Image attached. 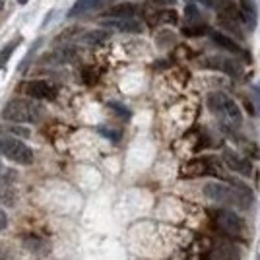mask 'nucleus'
<instances>
[{"instance_id": "f257e3e1", "label": "nucleus", "mask_w": 260, "mask_h": 260, "mask_svg": "<svg viewBox=\"0 0 260 260\" xmlns=\"http://www.w3.org/2000/svg\"><path fill=\"white\" fill-rule=\"evenodd\" d=\"M204 196L219 206H235L249 210L252 206V190L241 181H210L204 184Z\"/></svg>"}, {"instance_id": "f03ea898", "label": "nucleus", "mask_w": 260, "mask_h": 260, "mask_svg": "<svg viewBox=\"0 0 260 260\" xmlns=\"http://www.w3.org/2000/svg\"><path fill=\"white\" fill-rule=\"evenodd\" d=\"M43 109L31 99H12L2 109V119L10 122H37L41 119Z\"/></svg>"}, {"instance_id": "7ed1b4c3", "label": "nucleus", "mask_w": 260, "mask_h": 260, "mask_svg": "<svg viewBox=\"0 0 260 260\" xmlns=\"http://www.w3.org/2000/svg\"><path fill=\"white\" fill-rule=\"evenodd\" d=\"M208 109L214 115H217L219 119L228 120L235 126H239L243 122V115H241L239 105L229 95L221 93V91H214V93L208 95Z\"/></svg>"}, {"instance_id": "20e7f679", "label": "nucleus", "mask_w": 260, "mask_h": 260, "mask_svg": "<svg viewBox=\"0 0 260 260\" xmlns=\"http://www.w3.org/2000/svg\"><path fill=\"white\" fill-rule=\"evenodd\" d=\"M212 219H214L216 228L223 235H228L231 239L245 237V223H243V219L237 214H233L229 210H223V208H217V210L212 212Z\"/></svg>"}, {"instance_id": "39448f33", "label": "nucleus", "mask_w": 260, "mask_h": 260, "mask_svg": "<svg viewBox=\"0 0 260 260\" xmlns=\"http://www.w3.org/2000/svg\"><path fill=\"white\" fill-rule=\"evenodd\" d=\"M0 153L18 165H31L33 152L18 138H0Z\"/></svg>"}, {"instance_id": "423d86ee", "label": "nucleus", "mask_w": 260, "mask_h": 260, "mask_svg": "<svg viewBox=\"0 0 260 260\" xmlns=\"http://www.w3.org/2000/svg\"><path fill=\"white\" fill-rule=\"evenodd\" d=\"M210 173H216V167H214V159H206V157L190 159L181 167L183 179H198V177H204Z\"/></svg>"}, {"instance_id": "0eeeda50", "label": "nucleus", "mask_w": 260, "mask_h": 260, "mask_svg": "<svg viewBox=\"0 0 260 260\" xmlns=\"http://www.w3.org/2000/svg\"><path fill=\"white\" fill-rule=\"evenodd\" d=\"M221 159H223V163L228 165L233 173H239V175H243V177H249V175L252 173L250 161H247L243 155H239L237 152H233V150H229V148H225V150L221 152Z\"/></svg>"}, {"instance_id": "6e6552de", "label": "nucleus", "mask_w": 260, "mask_h": 260, "mask_svg": "<svg viewBox=\"0 0 260 260\" xmlns=\"http://www.w3.org/2000/svg\"><path fill=\"white\" fill-rule=\"evenodd\" d=\"M103 25L120 33H140L144 29L142 22H138L134 16L132 18H105Z\"/></svg>"}, {"instance_id": "1a4fd4ad", "label": "nucleus", "mask_w": 260, "mask_h": 260, "mask_svg": "<svg viewBox=\"0 0 260 260\" xmlns=\"http://www.w3.org/2000/svg\"><path fill=\"white\" fill-rule=\"evenodd\" d=\"M23 91H25L31 99H54L56 98V89H54L51 84L41 82V80L27 82V84L23 86Z\"/></svg>"}, {"instance_id": "9d476101", "label": "nucleus", "mask_w": 260, "mask_h": 260, "mask_svg": "<svg viewBox=\"0 0 260 260\" xmlns=\"http://www.w3.org/2000/svg\"><path fill=\"white\" fill-rule=\"evenodd\" d=\"M208 66L210 68H216V70H221L229 76H239L241 74V68L235 60H229V58H223V56H214L208 60Z\"/></svg>"}, {"instance_id": "9b49d317", "label": "nucleus", "mask_w": 260, "mask_h": 260, "mask_svg": "<svg viewBox=\"0 0 260 260\" xmlns=\"http://www.w3.org/2000/svg\"><path fill=\"white\" fill-rule=\"evenodd\" d=\"M206 260H239V252L235 247H231L228 243H221L208 252Z\"/></svg>"}, {"instance_id": "f8f14e48", "label": "nucleus", "mask_w": 260, "mask_h": 260, "mask_svg": "<svg viewBox=\"0 0 260 260\" xmlns=\"http://www.w3.org/2000/svg\"><path fill=\"white\" fill-rule=\"evenodd\" d=\"M136 12H138V6L134 2H120V4L111 6L103 16L105 18H132Z\"/></svg>"}, {"instance_id": "ddd939ff", "label": "nucleus", "mask_w": 260, "mask_h": 260, "mask_svg": "<svg viewBox=\"0 0 260 260\" xmlns=\"http://www.w3.org/2000/svg\"><path fill=\"white\" fill-rule=\"evenodd\" d=\"M210 35H212L214 43L219 45L221 49H225V51H229V53H233V54H243V56H247V54H245V51H243V49H241V47H239V45L235 43V41H233L229 35H225L223 31H212Z\"/></svg>"}, {"instance_id": "4468645a", "label": "nucleus", "mask_w": 260, "mask_h": 260, "mask_svg": "<svg viewBox=\"0 0 260 260\" xmlns=\"http://www.w3.org/2000/svg\"><path fill=\"white\" fill-rule=\"evenodd\" d=\"M103 2H105V0H76V4L68 12V18H78V16L89 14L91 10L99 8Z\"/></svg>"}, {"instance_id": "2eb2a0df", "label": "nucleus", "mask_w": 260, "mask_h": 260, "mask_svg": "<svg viewBox=\"0 0 260 260\" xmlns=\"http://www.w3.org/2000/svg\"><path fill=\"white\" fill-rule=\"evenodd\" d=\"M239 6H241L243 22L247 23L250 29H252V27L256 25V16H258V10H256L254 0H239Z\"/></svg>"}, {"instance_id": "dca6fc26", "label": "nucleus", "mask_w": 260, "mask_h": 260, "mask_svg": "<svg viewBox=\"0 0 260 260\" xmlns=\"http://www.w3.org/2000/svg\"><path fill=\"white\" fill-rule=\"evenodd\" d=\"M23 245L29 250H33V252H37V254H45L49 250L47 241L43 237H37V235H25L23 237Z\"/></svg>"}, {"instance_id": "f3484780", "label": "nucleus", "mask_w": 260, "mask_h": 260, "mask_svg": "<svg viewBox=\"0 0 260 260\" xmlns=\"http://www.w3.org/2000/svg\"><path fill=\"white\" fill-rule=\"evenodd\" d=\"M109 39V33L107 31H87L86 35H82V43L89 45V47H98V45L105 43Z\"/></svg>"}, {"instance_id": "a211bd4d", "label": "nucleus", "mask_w": 260, "mask_h": 260, "mask_svg": "<svg viewBox=\"0 0 260 260\" xmlns=\"http://www.w3.org/2000/svg\"><path fill=\"white\" fill-rule=\"evenodd\" d=\"M22 43V39H14V41H10V43H6L2 49H0V68H4L6 66V62L10 60L12 53L18 49V45Z\"/></svg>"}, {"instance_id": "6ab92c4d", "label": "nucleus", "mask_w": 260, "mask_h": 260, "mask_svg": "<svg viewBox=\"0 0 260 260\" xmlns=\"http://www.w3.org/2000/svg\"><path fill=\"white\" fill-rule=\"evenodd\" d=\"M16 204V192L8 188V184H0V208L14 206Z\"/></svg>"}, {"instance_id": "aec40b11", "label": "nucleus", "mask_w": 260, "mask_h": 260, "mask_svg": "<svg viewBox=\"0 0 260 260\" xmlns=\"http://www.w3.org/2000/svg\"><path fill=\"white\" fill-rule=\"evenodd\" d=\"M206 31H210L206 23H192V25L183 27V35H186V37H198V35H204Z\"/></svg>"}, {"instance_id": "412c9836", "label": "nucleus", "mask_w": 260, "mask_h": 260, "mask_svg": "<svg viewBox=\"0 0 260 260\" xmlns=\"http://www.w3.org/2000/svg\"><path fill=\"white\" fill-rule=\"evenodd\" d=\"M16 179H18V173L14 169L4 167V163L0 161V184H12Z\"/></svg>"}, {"instance_id": "4be33fe9", "label": "nucleus", "mask_w": 260, "mask_h": 260, "mask_svg": "<svg viewBox=\"0 0 260 260\" xmlns=\"http://www.w3.org/2000/svg\"><path fill=\"white\" fill-rule=\"evenodd\" d=\"M157 16H159L157 20L163 22V23H175L177 22V12H173V10H163L161 8V12H159Z\"/></svg>"}, {"instance_id": "5701e85b", "label": "nucleus", "mask_w": 260, "mask_h": 260, "mask_svg": "<svg viewBox=\"0 0 260 260\" xmlns=\"http://www.w3.org/2000/svg\"><path fill=\"white\" fill-rule=\"evenodd\" d=\"M175 2H177V0H148V4H150V6H155V8H167V6H171Z\"/></svg>"}, {"instance_id": "b1692460", "label": "nucleus", "mask_w": 260, "mask_h": 260, "mask_svg": "<svg viewBox=\"0 0 260 260\" xmlns=\"http://www.w3.org/2000/svg\"><path fill=\"white\" fill-rule=\"evenodd\" d=\"M8 132H12V134H18V136H22V138H27V136H29V130L22 128V126H12V128H8Z\"/></svg>"}, {"instance_id": "393cba45", "label": "nucleus", "mask_w": 260, "mask_h": 260, "mask_svg": "<svg viewBox=\"0 0 260 260\" xmlns=\"http://www.w3.org/2000/svg\"><path fill=\"white\" fill-rule=\"evenodd\" d=\"M200 4H204V6H208V8H219L221 4H223V0H198Z\"/></svg>"}, {"instance_id": "a878e982", "label": "nucleus", "mask_w": 260, "mask_h": 260, "mask_svg": "<svg viewBox=\"0 0 260 260\" xmlns=\"http://www.w3.org/2000/svg\"><path fill=\"white\" fill-rule=\"evenodd\" d=\"M6 228H8V216H6V212L0 208V231H4Z\"/></svg>"}, {"instance_id": "bb28decb", "label": "nucleus", "mask_w": 260, "mask_h": 260, "mask_svg": "<svg viewBox=\"0 0 260 260\" xmlns=\"http://www.w3.org/2000/svg\"><path fill=\"white\" fill-rule=\"evenodd\" d=\"M0 260H8V256H6V252L0 249Z\"/></svg>"}, {"instance_id": "cd10ccee", "label": "nucleus", "mask_w": 260, "mask_h": 260, "mask_svg": "<svg viewBox=\"0 0 260 260\" xmlns=\"http://www.w3.org/2000/svg\"><path fill=\"white\" fill-rule=\"evenodd\" d=\"M2 6H4V0H0V10H2Z\"/></svg>"}, {"instance_id": "c85d7f7f", "label": "nucleus", "mask_w": 260, "mask_h": 260, "mask_svg": "<svg viewBox=\"0 0 260 260\" xmlns=\"http://www.w3.org/2000/svg\"><path fill=\"white\" fill-rule=\"evenodd\" d=\"M20 2H22V4H25V2H27V0H20Z\"/></svg>"}, {"instance_id": "c756f323", "label": "nucleus", "mask_w": 260, "mask_h": 260, "mask_svg": "<svg viewBox=\"0 0 260 260\" xmlns=\"http://www.w3.org/2000/svg\"><path fill=\"white\" fill-rule=\"evenodd\" d=\"M258 93H260V86H258Z\"/></svg>"}]
</instances>
